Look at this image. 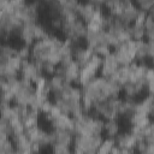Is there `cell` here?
I'll use <instances>...</instances> for the list:
<instances>
[{
	"instance_id": "cell-6",
	"label": "cell",
	"mask_w": 154,
	"mask_h": 154,
	"mask_svg": "<svg viewBox=\"0 0 154 154\" xmlns=\"http://www.w3.org/2000/svg\"><path fill=\"white\" fill-rule=\"evenodd\" d=\"M147 16H148V12L147 11H143V10H140L138 8V12L136 14V18L134 20L135 24H138V25H144V22L147 19Z\"/></svg>"
},
{
	"instance_id": "cell-1",
	"label": "cell",
	"mask_w": 154,
	"mask_h": 154,
	"mask_svg": "<svg viewBox=\"0 0 154 154\" xmlns=\"http://www.w3.org/2000/svg\"><path fill=\"white\" fill-rule=\"evenodd\" d=\"M116 146L119 148H129V149H135L136 147V138L129 132V131H120L116 136Z\"/></svg>"
},
{
	"instance_id": "cell-5",
	"label": "cell",
	"mask_w": 154,
	"mask_h": 154,
	"mask_svg": "<svg viewBox=\"0 0 154 154\" xmlns=\"http://www.w3.org/2000/svg\"><path fill=\"white\" fill-rule=\"evenodd\" d=\"M135 5L140 8V10H143V11H149L150 7L154 5V0H138V1H135Z\"/></svg>"
},
{
	"instance_id": "cell-7",
	"label": "cell",
	"mask_w": 154,
	"mask_h": 154,
	"mask_svg": "<svg viewBox=\"0 0 154 154\" xmlns=\"http://www.w3.org/2000/svg\"><path fill=\"white\" fill-rule=\"evenodd\" d=\"M120 154H136V150L129 148H120Z\"/></svg>"
},
{
	"instance_id": "cell-4",
	"label": "cell",
	"mask_w": 154,
	"mask_h": 154,
	"mask_svg": "<svg viewBox=\"0 0 154 154\" xmlns=\"http://www.w3.org/2000/svg\"><path fill=\"white\" fill-rule=\"evenodd\" d=\"M116 146V140L111 137H105L101 146L99 147L96 154H111L112 148Z\"/></svg>"
},
{
	"instance_id": "cell-8",
	"label": "cell",
	"mask_w": 154,
	"mask_h": 154,
	"mask_svg": "<svg viewBox=\"0 0 154 154\" xmlns=\"http://www.w3.org/2000/svg\"><path fill=\"white\" fill-rule=\"evenodd\" d=\"M150 117L154 118V107H153V111H152V113H150Z\"/></svg>"
},
{
	"instance_id": "cell-3",
	"label": "cell",
	"mask_w": 154,
	"mask_h": 154,
	"mask_svg": "<svg viewBox=\"0 0 154 154\" xmlns=\"http://www.w3.org/2000/svg\"><path fill=\"white\" fill-rule=\"evenodd\" d=\"M126 29H128V31L131 36V40H136V41L146 40V28H144V25H138V24L132 23Z\"/></svg>"
},
{
	"instance_id": "cell-2",
	"label": "cell",
	"mask_w": 154,
	"mask_h": 154,
	"mask_svg": "<svg viewBox=\"0 0 154 154\" xmlns=\"http://www.w3.org/2000/svg\"><path fill=\"white\" fill-rule=\"evenodd\" d=\"M103 132L106 134V137L116 138V136L120 132V125L117 119L113 120H105L103 124Z\"/></svg>"
}]
</instances>
